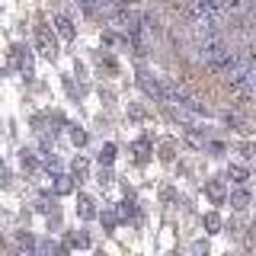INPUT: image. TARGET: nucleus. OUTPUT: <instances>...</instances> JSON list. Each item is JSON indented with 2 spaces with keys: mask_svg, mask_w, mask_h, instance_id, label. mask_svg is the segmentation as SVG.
Segmentation results:
<instances>
[{
  "mask_svg": "<svg viewBox=\"0 0 256 256\" xmlns=\"http://www.w3.org/2000/svg\"><path fill=\"white\" fill-rule=\"evenodd\" d=\"M36 38H38V52H42L45 58H54V54H58V48H54V38L48 36V29H45V26H38V29H36Z\"/></svg>",
  "mask_w": 256,
  "mask_h": 256,
  "instance_id": "obj_1",
  "label": "nucleus"
},
{
  "mask_svg": "<svg viewBox=\"0 0 256 256\" xmlns=\"http://www.w3.org/2000/svg\"><path fill=\"white\" fill-rule=\"evenodd\" d=\"M138 84L144 86V93H150V96H157V100H164V90H160V80H150L148 70H141L138 74Z\"/></svg>",
  "mask_w": 256,
  "mask_h": 256,
  "instance_id": "obj_2",
  "label": "nucleus"
},
{
  "mask_svg": "<svg viewBox=\"0 0 256 256\" xmlns=\"http://www.w3.org/2000/svg\"><path fill=\"white\" fill-rule=\"evenodd\" d=\"M13 61H16V68H20L22 74H32V58H29L26 48H16V52H13Z\"/></svg>",
  "mask_w": 256,
  "mask_h": 256,
  "instance_id": "obj_3",
  "label": "nucleus"
},
{
  "mask_svg": "<svg viewBox=\"0 0 256 256\" xmlns=\"http://www.w3.org/2000/svg\"><path fill=\"white\" fill-rule=\"evenodd\" d=\"M54 26H58V32H61L64 38H74V26H70L68 16H58V20H54Z\"/></svg>",
  "mask_w": 256,
  "mask_h": 256,
  "instance_id": "obj_4",
  "label": "nucleus"
},
{
  "mask_svg": "<svg viewBox=\"0 0 256 256\" xmlns=\"http://www.w3.org/2000/svg\"><path fill=\"white\" fill-rule=\"evenodd\" d=\"M230 205H234V208H246V205H250V192H246V189H237L234 196H230Z\"/></svg>",
  "mask_w": 256,
  "mask_h": 256,
  "instance_id": "obj_5",
  "label": "nucleus"
},
{
  "mask_svg": "<svg viewBox=\"0 0 256 256\" xmlns=\"http://www.w3.org/2000/svg\"><path fill=\"white\" fill-rule=\"evenodd\" d=\"M228 180H234V182H246V166L230 164V166H228Z\"/></svg>",
  "mask_w": 256,
  "mask_h": 256,
  "instance_id": "obj_6",
  "label": "nucleus"
},
{
  "mask_svg": "<svg viewBox=\"0 0 256 256\" xmlns=\"http://www.w3.org/2000/svg\"><path fill=\"white\" fill-rule=\"evenodd\" d=\"M205 189H208V196H212V202H221V198H224V186H221L218 180H212Z\"/></svg>",
  "mask_w": 256,
  "mask_h": 256,
  "instance_id": "obj_7",
  "label": "nucleus"
},
{
  "mask_svg": "<svg viewBox=\"0 0 256 256\" xmlns=\"http://www.w3.org/2000/svg\"><path fill=\"white\" fill-rule=\"evenodd\" d=\"M205 228H208V234H218V230H221V218L214 212H208L205 214Z\"/></svg>",
  "mask_w": 256,
  "mask_h": 256,
  "instance_id": "obj_8",
  "label": "nucleus"
},
{
  "mask_svg": "<svg viewBox=\"0 0 256 256\" xmlns=\"http://www.w3.org/2000/svg\"><path fill=\"white\" fill-rule=\"evenodd\" d=\"M54 180H58V182H54V192H58V196H68V192L74 189V186H70V180H68V176H54Z\"/></svg>",
  "mask_w": 256,
  "mask_h": 256,
  "instance_id": "obj_9",
  "label": "nucleus"
},
{
  "mask_svg": "<svg viewBox=\"0 0 256 256\" xmlns=\"http://www.w3.org/2000/svg\"><path fill=\"white\" fill-rule=\"evenodd\" d=\"M80 214H84V218H93V198H86V196H80Z\"/></svg>",
  "mask_w": 256,
  "mask_h": 256,
  "instance_id": "obj_10",
  "label": "nucleus"
},
{
  "mask_svg": "<svg viewBox=\"0 0 256 256\" xmlns=\"http://www.w3.org/2000/svg\"><path fill=\"white\" fill-rule=\"evenodd\" d=\"M112 160H116V148H112V144H106V148L100 150V164H106V166H109Z\"/></svg>",
  "mask_w": 256,
  "mask_h": 256,
  "instance_id": "obj_11",
  "label": "nucleus"
},
{
  "mask_svg": "<svg viewBox=\"0 0 256 256\" xmlns=\"http://www.w3.org/2000/svg\"><path fill=\"white\" fill-rule=\"evenodd\" d=\"M20 164L26 166V170H36V154H32V150H22V154H20Z\"/></svg>",
  "mask_w": 256,
  "mask_h": 256,
  "instance_id": "obj_12",
  "label": "nucleus"
},
{
  "mask_svg": "<svg viewBox=\"0 0 256 256\" xmlns=\"http://www.w3.org/2000/svg\"><path fill=\"white\" fill-rule=\"evenodd\" d=\"M224 122H228L230 128H240V132H246V122H244V118H237V116H224Z\"/></svg>",
  "mask_w": 256,
  "mask_h": 256,
  "instance_id": "obj_13",
  "label": "nucleus"
},
{
  "mask_svg": "<svg viewBox=\"0 0 256 256\" xmlns=\"http://www.w3.org/2000/svg\"><path fill=\"white\" fill-rule=\"evenodd\" d=\"M102 224H106V230L116 228V212H102Z\"/></svg>",
  "mask_w": 256,
  "mask_h": 256,
  "instance_id": "obj_14",
  "label": "nucleus"
},
{
  "mask_svg": "<svg viewBox=\"0 0 256 256\" xmlns=\"http://www.w3.org/2000/svg\"><path fill=\"white\" fill-rule=\"evenodd\" d=\"M74 176H77V180L86 176V164H84V160H74Z\"/></svg>",
  "mask_w": 256,
  "mask_h": 256,
  "instance_id": "obj_15",
  "label": "nucleus"
},
{
  "mask_svg": "<svg viewBox=\"0 0 256 256\" xmlns=\"http://www.w3.org/2000/svg\"><path fill=\"white\" fill-rule=\"evenodd\" d=\"M70 141H74V144H86V134H84V132H77V128H74V132H70Z\"/></svg>",
  "mask_w": 256,
  "mask_h": 256,
  "instance_id": "obj_16",
  "label": "nucleus"
},
{
  "mask_svg": "<svg viewBox=\"0 0 256 256\" xmlns=\"http://www.w3.org/2000/svg\"><path fill=\"white\" fill-rule=\"evenodd\" d=\"M100 182H112V173L109 170H100Z\"/></svg>",
  "mask_w": 256,
  "mask_h": 256,
  "instance_id": "obj_17",
  "label": "nucleus"
},
{
  "mask_svg": "<svg viewBox=\"0 0 256 256\" xmlns=\"http://www.w3.org/2000/svg\"><path fill=\"white\" fill-rule=\"evenodd\" d=\"M118 4H122V6H128V4H138V0H118Z\"/></svg>",
  "mask_w": 256,
  "mask_h": 256,
  "instance_id": "obj_18",
  "label": "nucleus"
},
{
  "mask_svg": "<svg viewBox=\"0 0 256 256\" xmlns=\"http://www.w3.org/2000/svg\"><path fill=\"white\" fill-rule=\"evenodd\" d=\"M250 102H256V90H253V96H250Z\"/></svg>",
  "mask_w": 256,
  "mask_h": 256,
  "instance_id": "obj_19",
  "label": "nucleus"
}]
</instances>
